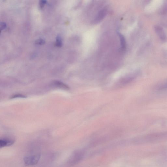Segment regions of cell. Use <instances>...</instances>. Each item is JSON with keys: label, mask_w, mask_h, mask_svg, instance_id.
Here are the masks:
<instances>
[{"label": "cell", "mask_w": 167, "mask_h": 167, "mask_svg": "<svg viewBox=\"0 0 167 167\" xmlns=\"http://www.w3.org/2000/svg\"><path fill=\"white\" fill-rule=\"evenodd\" d=\"M41 157L39 154L25 157L24 158V163L27 166L36 165L38 163Z\"/></svg>", "instance_id": "obj_1"}, {"label": "cell", "mask_w": 167, "mask_h": 167, "mask_svg": "<svg viewBox=\"0 0 167 167\" xmlns=\"http://www.w3.org/2000/svg\"><path fill=\"white\" fill-rule=\"evenodd\" d=\"M15 142V140L10 138H3L0 140V148L8 147L13 144Z\"/></svg>", "instance_id": "obj_2"}, {"label": "cell", "mask_w": 167, "mask_h": 167, "mask_svg": "<svg viewBox=\"0 0 167 167\" xmlns=\"http://www.w3.org/2000/svg\"><path fill=\"white\" fill-rule=\"evenodd\" d=\"M155 28L156 33L160 38L161 40L164 42H166V37L163 29L160 27L158 26H155Z\"/></svg>", "instance_id": "obj_3"}, {"label": "cell", "mask_w": 167, "mask_h": 167, "mask_svg": "<svg viewBox=\"0 0 167 167\" xmlns=\"http://www.w3.org/2000/svg\"><path fill=\"white\" fill-rule=\"evenodd\" d=\"M81 153L77 152L75 153L70 160L69 163L71 164H76L81 159L82 157Z\"/></svg>", "instance_id": "obj_4"}, {"label": "cell", "mask_w": 167, "mask_h": 167, "mask_svg": "<svg viewBox=\"0 0 167 167\" xmlns=\"http://www.w3.org/2000/svg\"><path fill=\"white\" fill-rule=\"evenodd\" d=\"M107 13V10L106 8L103 9L98 13L96 17L95 18L94 22L98 23L101 21L105 17Z\"/></svg>", "instance_id": "obj_5"}, {"label": "cell", "mask_w": 167, "mask_h": 167, "mask_svg": "<svg viewBox=\"0 0 167 167\" xmlns=\"http://www.w3.org/2000/svg\"><path fill=\"white\" fill-rule=\"evenodd\" d=\"M54 84L58 87L65 89V90H68L69 89V87L65 83H63V82L61 81H55L54 82Z\"/></svg>", "instance_id": "obj_6"}, {"label": "cell", "mask_w": 167, "mask_h": 167, "mask_svg": "<svg viewBox=\"0 0 167 167\" xmlns=\"http://www.w3.org/2000/svg\"><path fill=\"white\" fill-rule=\"evenodd\" d=\"M118 35L120 39L121 47L123 50L125 49L126 47V42L125 38L122 34L119 33H118Z\"/></svg>", "instance_id": "obj_7"}, {"label": "cell", "mask_w": 167, "mask_h": 167, "mask_svg": "<svg viewBox=\"0 0 167 167\" xmlns=\"http://www.w3.org/2000/svg\"><path fill=\"white\" fill-rule=\"evenodd\" d=\"M55 45L56 47H62L63 42L60 36H57Z\"/></svg>", "instance_id": "obj_8"}, {"label": "cell", "mask_w": 167, "mask_h": 167, "mask_svg": "<svg viewBox=\"0 0 167 167\" xmlns=\"http://www.w3.org/2000/svg\"><path fill=\"white\" fill-rule=\"evenodd\" d=\"M45 41L42 39H39L36 40L35 42V44L37 45H42L45 44Z\"/></svg>", "instance_id": "obj_9"}, {"label": "cell", "mask_w": 167, "mask_h": 167, "mask_svg": "<svg viewBox=\"0 0 167 167\" xmlns=\"http://www.w3.org/2000/svg\"><path fill=\"white\" fill-rule=\"evenodd\" d=\"M26 97V96L23 95L21 94H16L12 96H11V99H14V98H25Z\"/></svg>", "instance_id": "obj_10"}, {"label": "cell", "mask_w": 167, "mask_h": 167, "mask_svg": "<svg viewBox=\"0 0 167 167\" xmlns=\"http://www.w3.org/2000/svg\"><path fill=\"white\" fill-rule=\"evenodd\" d=\"M47 3V1H41L39 2L40 8L42 9L44 7L45 5Z\"/></svg>", "instance_id": "obj_11"}, {"label": "cell", "mask_w": 167, "mask_h": 167, "mask_svg": "<svg viewBox=\"0 0 167 167\" xmlns=\"http://www.w3.org/2000/svg\"><path fill=\"white\" fill-rule=\"evenodd\" d=\"M6 27L7 25L5 23L2 22L1 23V24H0V29H1V31L6 29Z\"/></svg>", "instance_id": "obj_12"}]
</instances>
